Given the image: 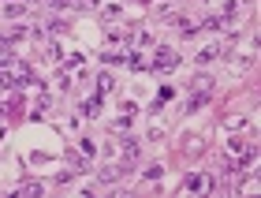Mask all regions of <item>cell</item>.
<instances>
[{
	"label": "cell",
	"instance_id": "obj_1",
	"mask_svg": "<svg viewBox=\"0 0 261 198\" xmlns=\"http://www.w3.org/2000/svg\"><path fill=\"white\" fill-rule=\"evenodd\" d=\"M209 90H213V79H198V83H194V97H191V105H187V112L201 109V105H205V97H209Z\"/></svg>",
	"mask_w": 261,
	"mask_h": 198
},
{
	"label": "cell",
	"instance_id": "obj_2",
	"mask_svg": "<svg viewBox=\"0 0 261 198\" xmlns=\"http://www.w3.org/2000/svg\"><path fill=\"white\" fill-rule=\"evenodd\" d=\"M172 67H175V53H172V49H161L157 60H153V71H157V75H168Z\"/></svg>",
	"mask_w": 261,
	"mask_h": 198
},
{
	"label": "cell",
	"instance_id": "obj_3",
	"mask_svg": "<svg viewBox=\"0 0 261 198\" xmlns=\"http://www.w3.org/2000/svg\"><path fill=\"white\" fill-rule=\"evenodd\" d=\"M187 191L198 194V191H213V176H187Z\"/></svg>",
	"mask_w": 261,
	"mask_h": 198
},
{
	"label": "cell",
	"instance_id": "obj_4",
	"mask_svg": "<svg viewBox=\"0 0 261 198\" xmlns=\"http://www.w3.org/2000/svg\"><path fill=\"white\" fill-rule=\"evenodd\" d=\"M135 157H138V146H135V142H123V161L130 165V161H135Z\"/></svg>",
	"mask_w": 261,
	"mask_h": 198
},
{
	"label": "cell",
	"instance_id": "obj_5",
	"mask_svg": "<svg viewBox=\"0 0 261 198\" xmlns=\"http://www.w3.org/2000/svg\"><path fill=\"white\" fill-rule=\"evenodd\" d=\"M82 112H86V116H97V112H101V101H97V97L86 101V105H82Z\"/></svg>",
	"mask_w": 261,
	"mask_h": 198
},
{
	"label": "cell",
	"instance_id": "obj_6",
	"mask_svg": "<svg viewBox=\"0 0 261 198\" xmlns=\"http://www.w3.org/2000/svg\"><path fill=\"white\" fill-rule=\"evenodd\" d=\"M213 56H217V45H209V49H201V56H198V64H209Z\"/></svg>",
	"mask_w": 261,
	"mask_h": 198
},
{
	"label": "cell",
	"instance_id": "obj_7",
	"mask_svg": "<svg viewBox=\"0 0 261 198\" xmlns=\"http://www.w3.org/2000/svg\"><path fill=\"white\" fill-rule=\"evenodd\" d=\"M97 90H101V94H105V90H112V75H101L97 79Z\"/></svg>",
	"mask_w": 261,
	"mask_h": 198
},
{
	"label": "cell",
	"instance_id": "obj_8",
	"mask_svg": "<svg viewBox=\"0 0 261 198\" xmlns=\"http://www.w3.org/2000/svg\"><path fill=\"white\" fill-rule=\"evenodd\" d=\"M164 176V168L161 165H153V168H146V180H161Z\"/></svg>",
	"mask_w": 261,
	"mask_h": 198
},
{
	"label": "cell",
	"instance_id": "obj_9",
	"mask_svg": "<svg viewBox=\"0 0 261 198\" xmlns=\"http://www.w3.org/2000/svg\"><path fill=\"white\" fill-rule=\"evenodd\" d=\"M0 135H4V131H0Z\"/></svg>",
	"mask_w": 261,
	"mask_h": 198
}]
</instances>
